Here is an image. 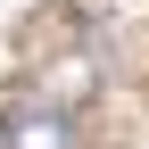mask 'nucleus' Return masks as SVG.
<instances>
[{"mask_svg":"<svg viewBox=\"0 0 149 149\" xmlns=\"http://www.w3.org/2000/svg\"><path fill=\"white\" fill-rule=\"evenodd\" d=\"M0 149H74V124H66V108L25 100V108L0 116Z\"/></svg>","mask_w":149,"mask_h":149,"instance_id":"1","label":"nucleus"}]
</instances>
